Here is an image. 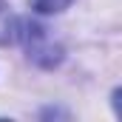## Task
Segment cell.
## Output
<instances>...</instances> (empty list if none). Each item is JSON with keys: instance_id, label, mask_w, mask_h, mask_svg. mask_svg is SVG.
<instances>
[{"instance_id": "cell-1", "label": "cell", "mask_w": 122, "mask_h": 122, "mask_svg": "<svg viewBox=\"0 0 122 122\" xmlns=\"http://www.w3.org/2000/svg\"><path fill=\"white\" fill-rule=\"evenodd\" d=\"M17 40L23 43L26 54L34 65L43 68H54L62 60V46L48 34V29H43L40 23L31 20H17Z\"/></svg>"}, {"instance_id": "cell-2", "label": "cell", "mask_w": 122, "mask_h": 122, "mask_svg": "<svg viewBox=\"0 0 122 122\" xmlns=\"http://www.w3.org/2000/svg\"><path fill=\"white\" fill-rule=\"evenodd\" d=\"M17 40V17L11 14L9 3L0 0V46H9Z\"/></svg>"}, {"instance_id": "cell-3", "label": "cell", "mask_w": 122, "mask_h": 122, "mask_svg": "<svg viewBox=\"0 0 122 122\" xmlns=\"http://www.w3.org/2000/svg\"><path fill=\"white\" fill-rule=\"evenodd\" d=\"M37 14H60L62 9L71 6V0H29Z\"/></svg>"}]
</instances>
